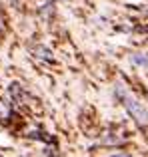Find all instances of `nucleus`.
<instances>
[{"label": "nucleus", "mask_w": 148, "mask_h": 157, "mask_svg": "<svg viewBox=\"0 0 148 157\" xmlns=\"http://www.w3.org/2000/svg\"><path fill=\"white\" fill-rule=\"evenodd\" d=\"M12 115V107L10 104H6V101L0 100V121H8Z\"/></svg>", "instance_id": "nucleus-2"}, {"label": "nucleus", "mask_w": 148, "mask_h": 157, "mask_svg": "<svg viewBox=\"0 0 148 157\" xmlns=\"http://www.w3.org/2000/svg\"><path fill=\"white\" fill-rule=\"evenodd\" d=\"M118 96L122 98V101H124L126 109H128L130 113H132V117L136 119L138 123H142V125H144V123H148V111H146L140 104H138V101L134 100V98H130L128 94L122 92V90H118Z\"/></svg>", "instance_id": "nucleus-1"}]
</instances>
